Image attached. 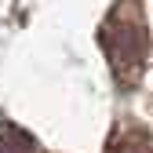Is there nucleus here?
Listing matches in <instances>:
<instances>
[{
    "label": "nucleus",
    "mask_w": 153,
    "mask_h": 153,
    "mask_svg": "<svg viewBox=\"0 0 153 153\" xmlns=\"http://www.w3.org/2000/svg\"><path fill=\"white\" fill-rule=\"evenodd\" d=\"M0 153H44L40 142H36L26 128H18V124H0Z\"/></svg>",
    "instance_id": "7ed1b4c3"
},
{
    "label": "nucleus",
    "mask_w": 153,
    "mask_h": 153,
    "mask_svg": "<svg viewBox=\"0 0 153 153\" xmlns=\"http://www.w3.org/2000/svg\"><path fill=\"white\" fill-rule=\"evenodd\" d=\"M99 40L106 48V59H109V69L117 76V84L120 88H135L142 80L146 55H149V29H146L142 7L135 0H120L109 11V18L102 22Z\"/></svg>",
    "instance_id": "f257e3e1"
},
{
    "label": "nucleus",
    "mask_w": 153,
    "mask_h": 153,
    "mask_svg": "<svg viewBox=\"0 0 153 153\" xmlns=\"http://www.w3.org/2000/svg\"><path fill=\"white\" fill-rule=\"evenodd\" d=\"M102 153H153V135L139 124H128V128H117L109 135L106 149Z\"/></svg>",
    "instance_id": "f03ea898"
}]
</instances>
